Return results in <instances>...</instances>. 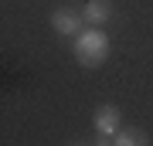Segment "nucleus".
Here are the masks:
<instances>
[{"instance_id":"nucleus-1","label":"nucleus","mask_w":153,"mask_h":146,"mask_svg":"<svg viewBox=\"0 0 153 146\" xmlns=\"http://www.w3.org/2000/svg\"><path fill=\"white\" fill-rule=\"evenodd\" d=\"M105 54H109V38H105L102 27H85L82 34H75V58H78V65L95 68V65L105 61Z\"/></svg>"},{"instance_id":"nucleus-2","label":"nucleus","mask_w":153,"mask_h":146,"mask_svg":"<svg viewBox=\"0 0 153 146\" xmlns=\"http://www.w3.org/2000/svg\"><path fill=\"white\" fill-rule=\"evenodd\" d=\"M51 27H55L58 34H68V38H75V34H82V31H85V17H82V14H75V10H68V7H61V10L51 14Z\"/></svg>"},{"instance_id":"nucleus-3","label":"nucleus","mask_w":153,"mask_h":146,"mask_svg":"<svg viewBox=\"0 0 153 146\" xmlns=\"http://www.w3.org/2000/svg\"><path fill=\"white\" fill-rule=\"evenodd\" d=\"M95 129H99V136H116V133L123 129L119 109H116V105H99V112H95Z\"/></svg>"},{"instance_id":"nucleus-4","label":"nucleus","mask_w":153,"mask_h":146,"mask_svg":"<svg viewBox=\"0 0 153 146\" xmlns=\"http://www.w3.org/2000/svg\"><path fill=\"white\" fill-rule=\"evenodd\" d=\"M82 17H85L88 27H102V24L112 17V4H109V0H85Z\"/></svg>"},{"instance_id":"nucleus-5","label":"nucleus","mask_w":153,"mask_h":146,"mask_svg":"<svg viewBox=\"0 0 153 146\" xmlns=\"http://www.w3.org/2000/svg\"><path fill=\"white\" fill-rule=\"evenodd\" d=\"M146 143H150V136L140 129H119L112 136V146H146Z\"/></svg>"}]
</instances>
